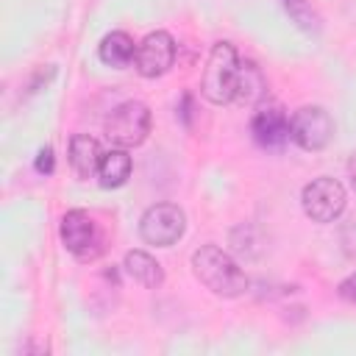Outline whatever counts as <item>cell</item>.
I'll return each instance as SVG.
<instances>
[{
	"mask_svg": "<svg viewBox=\"0 0 356 356\" xmlns=\"http://www.w3.org/2000/svg\"><path fill=\"white\" fill-rule=\"evenodd\" d=\"M100 159H103V147L95 136L89 134H75L70 139V164L75 170V175L81 181H89L97 167H100Z\"/></svg>",
	"mask_w": 356,
	"mask_h": 356,
	"instance_id": "10",
	"label": "cell"
},
{
	"mask_svg": "<svg viewBox=\"0 0 356 356\" xmlns=\"http://www.w3.org/2000/svg\"><path fill=\"white\" fill-rule=\"evenodd\" d=\"M281 6L286 8V14L295 19V25L300 31H306V33H317L320 31V17L309 6V0H281Z\"/></svg>",
	"mask_w": 356,
	"mask_h": 356,
	"instance_id": "15",
	"label": "cell"
},
{
	"mask_svg": "<svg viewBox=\"0 0 356 356\" xmlns=\"http://www.w3.org/2000/svg\"><path fill=\"white\" fill-rule=\"evenodd\" d=\"M345 203H348L345 186L337 178H328V175H320V178L309 181L300 192L303 214L312 222H334L345 211Z\"/></svg>",
	"mask_w": 356,
	"mask_h": 356,
	"instance_id": "4",
	"label": "cell"
},
{
	"mask_svg": "<svg viewBox=\"0 0 356 356\" xmlns=\"http://www.w3.org/2000/svg\"><path fill=\"white\" fill-rule=\"evenodd\" d=\"M125 270H128V275H131L134 281H139V284L147 286V289H156V286L164 284V270H161V264H159L150 253H145V250H128V253H125Z\"/></svg>",
	"mask_w": 356,
	"mask_h": 356,
	"instance_id": "14",
	"label": "cell"
},
{
	"mask_svg": "<svg viewBox=\"0 0 356 356\" xmlns=\"http://www.w3.org/2000/svg\"><path fill=\"white\" fill-rule=\"evenodd\" d=\"M334 139V120L323 106H303L292 114V142L303 150H323Z\"/></svg>",
	"mask_w": 356,
	"mask_h": 356,
	"instance_id": "7",
	"label": "cell"
},
{
	"mask_svg": "<svg viewBox=\"0 0 356 356\" xmlns=\"http://www.w3.org/2000/svg\"><path fill=\"white\" fill-rule=\"evenodd\" d=\"M97 178L103 189H117L131 178V156L125 147H111L103 153L100 167H97Z\"/></svg>",
	"mask_w": 356,
	"mask_h": 356,
	"instance_id": "13",
	"label": "cell"
},
{
	"mask_svg": "<svg viewBox=\"0 0 356 356\" xmlns=\"http://www.w3.org/2000/svg\"><path fill=\"white\" fill-rule=\"evenodd\" d=\"M264 97H267V78H264V72L253 61H242L239 64L234 103H239V106H259Z\"/></svg>",
	"mask_w": 356,
	"mask_h": 356,
	"instance_id": "11",
	"label": "cell"
},
{
	"mask_svg": "<svg viewBox=\"0 0 356 356\" xmlns=\"http://www.w3.org/2000/svg\"><path fill=\"white\" fill-rule=\"evenodd\" d=\"M348 178H350V186L356 189V150H353L350 159H348Z\"/></svg>",
	"mask_w": 356,
	"mask_h": 356,
	"instance_id": "18",
	"label": "cell"
},
{
	"mask_svg": "<svg viewBox=\"0 0 356 356\" xmlns=\"http://www.w3.org/2000/svg\"><path fill=\"white\" fill-rule=\"evenodd\" d=\"M192 273L206 289L220 298H239L248 289L245 270L217 245H200L192 253Z\"/></svg>",
	"mask_w": 356,
	"mask_h": 356,
	"instance_id": "1",
	"label": "cell"
},
{
	"mask_svg": "<svg viewBox=\"0 0 356 356\" xmlns=\"http://www.w3.org/2000/svg\"><path fill=\"white\" fill-rule=\"evenodd\" d=\"M239 64H242V58L231 42H217L211 47L206 67H203V81H200V92L209 103H214V106L234 103Z\"/></svg>",
	"mask_w": 356,
	"mask_h": 356,
	"instance_id": "2",
	"label": "cell"
},
{
	"mask_svg": "<svg viewBox=\"0 0 356 356\" xmlns=\"http://www.w3.org/2000/svg\"><path fill=\"white\" fill-rule=\"evenodd\" d=\"M36 172H42V175H50L53 172V147L50 145H44L36 153Z\"/></svg>",
	"mask_w": 356,
	"mask_h": 356,
	"instance_id": "16",
	"label": "cell"
},
{
	"mask_svg": "<svg viewBox=\"0 0 356 356\" xmlns=\"http://www.w3.org/2000/svg\"><path fill=\"white\" fill-rule=\"evenodd\" d=\"M61 242L78 261H95L103 253V234L83 209H72L61 217Z\"/></svg>",
	"mask_w": 356,
	"mask_h": 356,
	"instance_id": "5",
	"label": "cell"
},
{
	"mask_svg": "<svg viewBox=\"0 0 356 356\" xmlns=\"http://www.w3.org/2000/svg\"><path fill=\"white\" fill-rule=\"evenodd\" d=\"M250 134L259 147L264 150H278L292 139V117L278 106V103H259L253 120H250Z\"/></svg>",
	"mask_w": 356,
	"mask_h": 356,
	"instance_id": "8",
	"label": "cell"
},
{
	"mask_svg": "<svg viewBox=\"0 0 356 356\" xmlns=\"http://www.w3.org/2000/svg\"><path fill=\"white\" fill-rule=\"evenodd\" d=\"M136 47L139 44H134V39L125 31H111V33L103 36V42L97 47V56H100L103 64H108L114 70H122L131 61H136Z\"/></svg>",
	"mask_w": 356,
	"mask_h": 356,
	"instance_id": "12",
	"label": "cell"
},
{
	"mask_svg": "<svg viewBox=\"0 0 356 356\" xmlns=\"http://www.w3.org/2000/svg\"><path fill=\"white\" fill-rule=\"evenodd\" d=\"M186 231V214L175 203H156L150 206L139 220V234L147 245L170 248L175 245Z\"/></svg>",
	"mask_w": 356,
	"mask_h": 356,
	"instance_id": "6",
	"label": "cell"
},
{
	"mask_svg": "<svg viewBox=\"0 0 356 356\" xmlns=\"http://www.w3.org/2000/svg\"><path fill=\"white\" fill-rule=\"evenodd\" d=\"M337 292H339V298H342V300H348V303H356V273H350L345 281H339Z\"/></svg>",
	"mask_w": 356,
	"mask_h": 356,
	"instance_id": "17",
	"label": "cell"
},
{
	"mask_svg": "<svg viewBox=\"0 0 356 356\" xmlns=\"http://www.w3.org/2000/svg\"><path fill=\"white\" fill-rule=\"evenodd\" d=\"M172 61H175V39L167 31H153L139 42L134 67L145 78H159L172 67Z\"/></svg>",
	"mask_w": 356,
	"mask_h": 356,
	"instance_id": "9",
	"label": "cell"
},
{
	"mask_svg": "<svg viewBox=\"0 0 356 356\" xmlns=\"http://www.w3.org/2000/svg\"><path fill=\"white\" fill-rule=\"evenodd\" d=\"M150 134V108L142 100L120 103L106 120V139L114 147H136Z\"/></svg>",
	"mask_w": 356,
	"mask_h": 356,
	"instance_id": "3",
	"label": "cell"
}]
</instances>
